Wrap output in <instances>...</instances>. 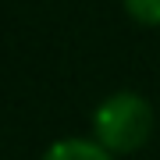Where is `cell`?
<instances>
[{
  "label": "cell",
  "mask_w": 160,
  "mask_h": 160,
  "mask_svg": "<svg viewBox=\"0 0 160 160\" xmlns=\"http://www.w3.org/2000/svg\"><path fill=\"white\" fill-rule=\"evenodd\" d=\"M125 11L132 22L146 29H160V0H125Z\"/></svg>",
  "instance_id": "obj_3"
},
{
  "label": "cell",
  "mask_w": 160,
  "mask_h": 160,
  "mask_svg": "<svg viewBox=\"0 0 160 160\" xmlns=\"http://www.w3.org/2000/svg\"><path fill=\"white\" fill-rule=\"evenodd\" d=\"M92 132L107 153H135L153 135V107L139 92H114L96 107Z\"/></svg>",
  "instance_id": "obj_1"
},
{
  "label": "cell",
  "mask_w": 160,
  "mask_h": 160,
  "mask_svg": "<svg viewBox=\"0 0 160 160\" xmlns=\"http://www.w3.org/2000/svg\"><path fill=\"white\" fill-rule=\"evenodd\" d=\"M43 160H114V153H107L96 139H57Z\"/></svg>",
  "instance_id": "obj_2"
}]
</instances>
